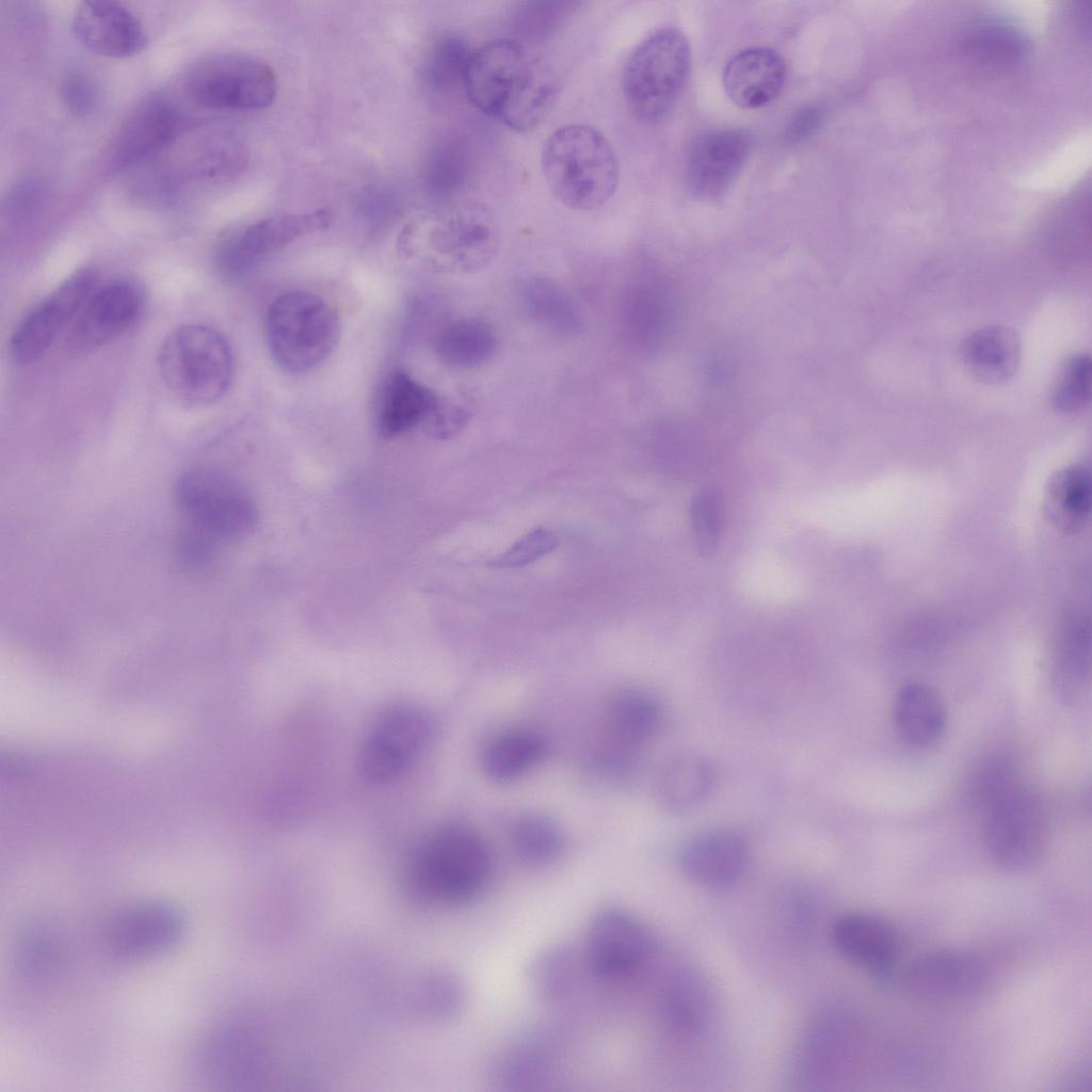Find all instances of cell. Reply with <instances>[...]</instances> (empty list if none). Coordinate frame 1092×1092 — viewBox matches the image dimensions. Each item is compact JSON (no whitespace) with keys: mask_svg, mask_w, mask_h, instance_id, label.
<instances>
[{"mask_svg":"<svg viewBox=\"0 0 1092 1092\" xmlns=\"http://www.w3.org/2000/svg\"><path fill=\"white\" fill-rule=\"evenodd\" d=\"M463 87L478 111L517 132L535 129L560 91L552 73L512 39L493 41L472 51Z\"/></svg>","mask_w":1092,"mask_h":1092,"instance_id":"6da1fadb","label":"cell"},{"mask_svg":"<svg viewBox=\"0 0 1092 1092\" xmlns=\"http://www.w3.org/2000/svg\"><path fill=\"white\" fill-rule=\"evenodd\" d=\"M498 247L496 220L477 200L457 202L437 210L404 229L398 242V251L405 259L443 274L481 270L494 259Z\"/></svg>","mask_w":1092,"mask_h":1092,"instance_id":"7a4b0ae2","label":"cell"},{"mask_svg":"<svg viewBox=\"0 0 1092 1092\" xmlns=\"http://www.w3.org/2000/svg\"><path fill=\"white\" fill-rule=\"evenodd\" d=\"M541 167L552 195L574 210L603 206L619 184L614 148L603 132L587 124H569L553 131L543 145Z\"/></svg>","mask_w":1092,"mask_h":1092,"instance_id":"3957f363","label":"cell"},{"mask_svg":"<svg viewBox=\"0 0 1092 1092\" xmlns=\"http://www.w3.org/2000/svg\"><path fill=\"white\" fill-rule=\"evenodd\" d=\"M492 872V854L480 835L449 826L433 833L417 849L408 869V886L428 904L454 906L479 897Z\"/></svg>","mask_w":1092,"mask_h":1092,"instance_id":"277c9868","label":"cell"},{"mask_svg":"<svg viewBox=\"0 0 1092 1092\" xmlns=\"http://www.w3.org/2000/svg\"><path fill=\"white\" fill-rule=\"evenodd\" d=\"M157 362L167 390L194 406L221 400L234 379L230 344L219 331L205 324H184L171 332L161 343Z\"/></svg>","mask_w":1092,"mask_h":1092,"instance_id":"5b68a950","label":"cell"},{"mask_svg":"<svg viewBox=\"0 0 1092 1092\" xmlns=\"http://www.w3.org/2000/svg\"><path fill=\"white\" fill-rule=\"evenodd\" d=\"M341 336L336 310L320 295L292 290L275 298L266 315L272 358L292 374L310 372L334 353Z\"/></svg>","mask_w":1092,"mask_h":1092,"instance_id":"8992f818","label":"cell"},{"mask_svg":"<svg viewBox=\"0 0 1092 1092\" xmlns=\"http://www.w3.org/2000/svg\"><path fill=\"white\" fill-rule=\"evenodd\" d=\"M990 858L1009 872L1037 866L1049 844V821L1040 797L1017 777L978 809Z\"/></svg>","mask_w":1092,"mask_h":1092,"instance_id":"52a82bcc","label":"cell"},{"mask_svg":"<svg viewBox=\"0 0 1092 1092\" xmlns=\"http://www.w3.org/2000/svg\"><path fill=\"white\" fill-rule=\"evenodd\" d=\"M690 66V47L682 31L664 27L646 36L623 71V95L631 115L646 124L665 117L685 86Z\"/></svg>","mask_w":1092,"mask_h":1092,"instance_id":"ba28073f","label":"cell"},{"mask_svg":"<svg viewBox=\"0 0 1092 1092\" xmlns=\"http://www.w3.org/2000/svg\"><path fill=\"white\" fill-rule=\"evenodd\" d=\"M175 507L186 526L220 545L247 536L255 528L257 509L247 488L235 477L210 467L182 471L173 489Z\"/></svg>","mask_w":1092,"mask_h":1092,"instance_id":"9c48e42d","label":"cell"},{"mask_svg":"<svg viewBox=\"0 0 1092 1092\" xmlns=\"http://www.w3.org/2000/svg\"><path fill=\"white\" fill-rule=\"evenodd\" d=\"M189 98L211 110H260L277 94V79L266 62L241 53H216L194 62L183 78Z\"/></svg>","mask_w":1092,"mask_h":1092,"instance_id":"30bf717a","label":"cell"},{"mask_svg":"<svg viewBox=\"0 0 1092 1092\" xmlns=\"http://www.w3.org/2000/svg\"><path fill=\"white\" fill-rule=\"evenodd\" d=\"M98 285L96 269L84 267L33 305L11 335L10 352L13 358L22 364L41 358L61 333L70 327Z\"/></svg>","mask_w":1092,"mask_h":1092,"instance_id":"8fae6325","label":"cell"},{"mask_svg":"<svg viewBox=\"0 0 1092 1092\" xmlns=\"http://www.w3.org/2000/svg\"><path fill=\"white\" fill-rule=\"evenodd\" d=\"M332 219L324 208L262 219L225 238L215 250L214 266L224 277H242L296 239L326 229Z\"/></svg>","mask_w":1092,"mask_h":1092,"instance_id":"7c38bea8","label":"cell"},{"mask_svg":"<svg viewBox=\"0 0 1092 1092\" xmlns=\"http://www.w3.org/2000/svg\"><path fill=\"white\" fill-rule=\"evenodd\" d=\"M430 733L425 714L410 705L389 707L372 724L359 753L363 778L383 784L402 774L424 746Z\"/></svg>","mask_w":1092,"mask_h":1092,"instance_id":"4fadbf2b","label":"cell"},{"mask_svg":"<svg viewBox=\"0 0 1092 1092\" xmlns=\"http://www.w3.org/2000/svg\"><path fill=\"white\" fill-rule=\"evenodd\" d=\"M984 961L962 949H937L917 958L903 974L906 991L926 1002L959 1005L979 997L989 984Z\"/></svg>","mask_w":1092,"mask_h":1092,"instance_id":"5bb4252c","label":"cell"},{"mask_svg":"<svg viewBox=\"0 0 1092 1092\" xmlns=\"http://www.w3.org/2000/svg\"><path fill=\"white\" fill-rule=\"evenodd\" d=\"M644 926L629 913L608 908L591 920L584 943V960L594 976L621 981L633 975L651 952Z\"/></svg>","mask_w":1092,"mask_h":1092,"instance_id":"9a60e30c","label":"cell"},{"mask_svg":"<svg viewBox=\"0 0 1092 1092\" xmlns=\"http://www.w3.org/2000/svg\"><path fill=\"white\" fill-rule=\"evenodd\" d=\"M184 928V917L174 904L147 900L116 912L106 926L105 941L121 959H143L174 947Z\"/></svg>","mask_w":1092,"mask_h":1092,"instance_id":"2e32d148","label":"cell"},{"mask_svg":"<svg viewBox=\"0 0 1092 1092\" xmlns=\"http://www.w3.org/2000/svg\"><path fill=\"white\" fill-rule=\"evenodd\" d=\"M144 304L142 286L131 278L98 285L69 327L71 341L82 348L112 341L135 324Z\"/></svg>","mask_w":1092,"mask_h":1092,"instance_id":"e0dca14e","label":"cell"},{"mask_svg":"<svg viewBox=\"0 0 1092 1092\" xmlns=\"http://www.w3.org/2000/svg\"><path fill=\"white\" fill-rule=\"evenodd\" d=\"M750 152V140L740 130L718 129L702 133L691 145L686 161V181L691 194L704 200L724 195Z\"/></svg>","mask_w":1092,"mask_h":1092,"instance_id":"ac0fdd59","label":"cell"},{"mask_svg":"<svg viewBox=\"0 0 1092 1092\" xmlns=\"http://www.w3.org/2000/svg\"><path fill=\"white\" fill-rule=\"evenodd\" d=\"M838 952L880 980L894 975L902 953L898 929L887 919L870 913H848L832 928Z\"/></svg>","mask_w":1092,"mask_h":1092,"instance_id":"d6986e66","label":"cell"},{"mask_svg":"<svg viewBox=\"0 0 1092 1092\" xmlns=\"http://www.w3.org/2000/svg\"><path fill=\"white\" fill-rule=\"evenodd\" d=\"M180 127L177 109L162 96H149L128 113L111 145L114 166L135 165L168 146Z\"/></svg>","mask_w":1092,"mask_h":1092,"instance_id":"ffe728a7","label":"cell"},{"mask_svg":"<svg viewBox=\"0 0 1092 1092\" xmlns=\"http://www.w3.org/2000/svg\"><path fill=\"white\" fill-rule=\"evenodd\" d=\"M71 25L83 46L108 58L131 57L146 45L139 18L114 1L81 2L75 10Z\"/></svg>","mask_w":1092,"mask_h":1092,"instance_id":"44dd1931","label":"cell"},{"mask_svg":"<svg viewBox=\"0 0 1092 1092\" xmlns=\"http://www.w3.org/2000/svg\"><path fill=\"white\" fill-rule=\"evenodd\" d=\"M786 64L774 49L752 47L734 54L726 63L722 83L728 98L742 109L772 102L786 81Z\"/></svg>","mask_w":1092,"mask_h":1092,"instance_id":"7402d4cb","label":"cell"},{"mask_svg":"<svg viewBox=\"0 0 1092 1092\" xmlns=\"http://www.w3.org/2000/svg\"><path fill=\"white\" fill-rule=\"evenodd\" d=\"M750 858L745 839L735 832L717 831L698 835L680 852L684 872L694 882L721 887L737 881Z\"/></svg>","mask_w":1092,"mask_h":1092,"instance_id":"603a6c76","label":"cell"},{"mask_svg":"<svg viewBox=\"0 0 1092 1092\" xmlns=\"http://www.w3.org/2000/svg\"><path fill=\"white\" fill-rule=\"evenodd\" d=\"M960 49L974 67L1000 75L1022 66L1029 52V42L1012 22L991 17L973 23L966 30Z\"/></svg>","mask_w":1092,"mask_h":1092,"instance_id":"cb8c5ba5","label":"cell"},{"mask_svg":"<svg viewBox=\"0 0 1092 1092\" xmlns=\"http://www.w3.org/2000/svg\"><path fill=\"white\" fill-rule=\"evenodd\" d=\"M438 396L415 380L406 370L396 368L387 378L378 411L376 429L383 438H394L423 425Z\"/></svg>","mask_w":1092,"mask_h":1092,"instance_id":"d4e9b609","label":"cell"},{"mask_svg":"<svg viewBox=\"0 0 1092 1092\" xmlns=\"http://www.w3.org/2000/svg\"><path fill=\"white\" fill-rule=\"evenodd\" d=\"M893 723L906 744L928 748L936 743L946 729V707L934 688L926 682L910 681L896 694Z\"/></svg>","mask_w":1092,"mask_h":1092,"instance_id":"484cf974","label":"cell"},{"mask_svg":"<svg viewBox=\"0 0 1092 1092\" xmlns=\"http://www.w3.org/2000/svg\"><path fill=\"white\" fill-rule=\"evenodd\" d=\"M607 728L614 745L627 756L653 738L662 722V709L651 694L635 689L623 690L607 708Z\"/></svg>","mask_w":1092,"mask_h":1092,"instance_id":"4316f807","label":"cell"},{"mask_svg":"<svg viewBox=\"0 0 1092 1092\" xmlns=\"http://www.w3.org/2000/svg\"><path fill=\"white\" fill-rule=\"evenodd\" d=\"M961 356L975 378L989 384H999L1016 372L1021 344L1014 331L993 325L967 336L961 346Z\"/></svg>","mask_w":1092,"mask_h":1092,"instance_id":"83f0119b","label":"cell"},{"mask_svg":"<svg viewBox=\"0 0 1092 1092\" xmlns=\"http://www.w3.org/2000/svg\"><path fill=\"white\" fill-rule=\"evenodd\" d=\"M435 353L447 366L459 369L479 367L497 349L494 327L479 318H460L444 325L436 335Z\"/></svg>","mask_w":1092,"mask_h":1092,"instance_id":"f1b7e54d","label":"cell"},{"mask_svg":"<svg viewBox=\"0 0 1092 1092\" xmlns=\"http://www.w3.org/2000/svg\"><path fill=\"white\" fill-rule=\"evenodd\" d=\"M520 303L528 317L558 335H578L583 328L580 310L569 294L551 279L530 277L523 282Z\"/></svg>","mask_w":1092,"mask_h":1092,"instance_id":"f546056e","label":"cell"},{"mask_svg":"<svg viewBox=\"0 0 1092 1092\" xmlns=\"http://www.w3.org/2000/svg\"><path fill=\"white\" fill-rule=\"evenodd\" d=\"M716 772L705 757L696 754H679L671 758L662 769L659 791L667 806L685 812L700 805L711 792Z\"/></svg>","mask_w":1092,"mask_h":1092,"instance_id":"4dcf8cb0","label":"cell"},{"mask_svg":"<svg viewBox=\"0 0 1092 1092\" xmlns=\"http://www.w3.org/2000/svg\"><path fill=\"white\" fill-rule=\"evenodd\" d=\"M543 736L518 728L496 736L485 748L482 765L486 774L499 782L514 780L539 762L545 753Z\"/></svg>","mask_w":1092,"mask_h":1092,"instance_id":"1f68e13d","label":"cell"},{"mask_svg":"<svg viewBox=\"0 0 1092 1092\" xmlns=\"http://www.w3.org/2000/svg\"><path fill=\"white\" fill-rule=\"evenodd\" d=\"M1049 517L1062 529L1083 526L1091 508V478L1082 465L1066 467L1050 480L1046 493Z\"/></svg>","mask_w":1092,"mask_h":1092,"instance_id":"d6a6232c","label":"cell"},{"mask_svg":"<svg viewBox=\"0 0 1092 1092\" xmlns=\"http://www.w3.org/2000/svg\"><path fill=\"white\" fill-rule=\"evenodd\" d=\"M511 844L515 856L529 867H544L556 862L564 849L561 830L540 815L519 818L512 828Z\"/></svg>","mask_w":1092,"mask_h":1092,"instance_id":"836d02e7","label":"cell"},{"mask_svg":"<svg viewBox=\"0 0 1092 1092\" xmlns=\"http://www.w3.org/2000/svg\"><path fill=\"white\" fill-rule=\"evenodd\" d=\"M63 958V942L55 927L48 921H34L19 933L16 963L28 978H43L53 973Z\"/></svg>","mask_w":1092,"mask_h":1092,"instance_id":"e575fe53","label":"cell"},{"mask_svg":"<svg viewBox=\"0 0 1092 1092\" xmlns=\"http://www.w3.org/2000/svg\"><path fill=\"white\" fill-rule=\"evenodd\" d=\"M577 962L565 946H553L541 952L531 963L528 980L534 994L545 1001H557L575 985Z\"/></svg>","mask_w":1092,"mask_h":1092,"instance_id":"d590c367","label":"cell"},{"mask_svg":"<svg viewBox=\"0 0 1092 1092\" xmlns=\"http://www.w3.org/2000/svg\"><path fill=\"white\" fill-rule=\"evenodd\" d=\"M494 1075L508 1090L540 1089L550 1079V1059L537 1047L517 1046L497 1060Z\"/></svg>","mask_w":1092,"mask_h":1092,"instance_id":"8d00e7d4","label":"cell"},{"mask_svg":"<svg viewBox=\"0 0 1092 1092\" xmlns=\"http://www.w3.org/2000/svg\"><path fill=\"white\" fill-rule=\"evenodd\" d=\"M709 1007L707 989L697 977L680 976L667 989L665 1015L676 1029L689 1032L701 1029Z\"/></svg>","mask_w":1092,"mask_h":1092,"instance_id":"74e56055","label":"cell"},{"mask_svg":"<svg viewBox=\"0 0 1092 1092\" xmlns=\"http://www.w3.org/2000/svg\"><path fill=\"white\" fill-rule=\"evenodd\" d=\"M472 50L457 35L447 34L437 39L427 59V82L436 90H448L464 83Z\"/></svg>","mask_w":1092,"mask_h":1092,"instance_id":"f35d334b","label":"cell"},{"mask_svg":"<svg viewBox=\"0 0 1092 1092\" xmlns=\"http://www.w3.org/2000/svg\"><path fill=\"white\" fill-rule=\"evenodd\" d=\"M1091 359L1086 354L1066 360L1054 389L1053 405L1062 413L1083 410L1091 399Z\"/></svg>","mask_w":1092,"mask_h":1092,"instance_id":"ab89813d","label":"cell"},{"mask_svg":"<svg viewBox=\"0 0 1092 1092\" xmlns=\"http://www.w3.org/2000/svg\"><path fill=\"white\" fill-rule=\"evenodd\" d=\"M722 502L719 493L711 487L698 491L691 502L690 515L694 542L698 552L711 556L718 545Z\"/></svg>","mask_w":1092,"mask_h":1092,"instance_id":"60d3db41","label":"cell"},{"mask_svg":"<svg viewBox=\"0 0 1092 1092\" xmlns=\"http://www.w3.org/2000/svg\"><path fill=\"white\" fill-rule=\"evenodd\" d=\"M580 4L576 1L531 2L520 11V33L533 39L552 35L577 12Z\"/></svg>","mask_w":1092,"mask_h":1092,"instance_id":"b9f144b4","label":"cell"},{"mask_svg":"<svg viewBox=\"0 0 1092 1092\" xmlns=\"http://www.w3.org/2000/svg\"><path fill=\"white\" fill-rule=\"evenodd\" d=\"M465 172L462 151L454 145H441L434 150L427 167V180L432 193L447 197L461 183Z\"/></svg>","mask_w":1092,"mask_h":1092,"instance_id":"7bdbcfd3","label":"cell"},{"mask_svg":"<svg viewBox=\"0 0 1092 1092\" xmlns=\"http://www.w3.org/2000/svg\"><path fill=\"white\" fill-rule=\"evenodd\" d=\"M559 540L555 532L536 528L514 543L507 551L489 561V565L501 568L519 567L532 563L551 552Z\"/></svg>","mask_w":1092,"mask_h":1092,"instance_id":"ee69618b","label":"cell"},{"mask_svg":"<svg viewBox=\"0 0 1092 1092\" xmlns=\"http://www.w3.org/2000/svg\"><path fill=\"white\" fill-rule=\"evenodd\" d=\"M61 98L76 116L91 115L99 105V91L94 79L82 69H71L63 78Z\"/></svg>","mask_w":1092,"mask_h":1092,"instance_id":"f6af8a7d","label":"cell"},{"mask_svg":"<svg viewBox=\"0 0 1092 1092\" xmlns=\"http://www.w3.org/2000/svg\"><path fill=\"white\" fill-rule=\"evenodd\" d=\"M470 412L463 403L439 397L423 427L429 435L448 439L459 434L467 424Z\"/></svg>","mask_w":1092,"mask_h":1092,"instance_id":"bcb514c9","label":"cell"},{"mask_svg":"<svg viewBox=\"0 0 1092 1092\" xmlns=\"http://www.w3.org/2000/svg\"><path fill=\"white\" fill-rule=\"evenodd\" d=\"M820 121L821 113L817 107L808 106L799 110L786 127L785 139L790 143L805 140L818 128Z\"/></svg>","mask_w":1092,"mask_h":1092,"instance_id":"7dc6e473","label":"cell"},{"mask_svg":"<svg viewBox=\"0 0 1092 1092\" xmlns=\"http://www.w3.org/2000/svg\"><path fill=\"white\" fill-rule=\"evenodd\" d=\"M395 195L385 188L372 187L360 197V208L369 216L389 212L395 206Z\"/></svg>","mask_w":1092,"mask_h":1092,"instance_id":"c3c4849f","label":"cell"}]
</instances>
